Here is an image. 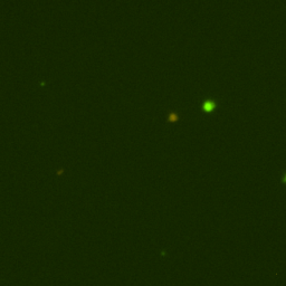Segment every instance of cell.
Instances as JSON below:
<instances>
[{
  "label": "cell",
  "instance_id": "1",
  "mask_svg": "<svg viewBox=\"0 0 286 286\" xmlns=\"http://www.w3.org/2000/svg\"><path fill=\"white\" fill-rule=\"evenodd\" d=\"M212 108H215V103L212 101H209L206 105V110H211Z\"/></svg>",
  "mask_w": 286,
  "mask_h": 286
},
{
  "label": "cell",
  "instance_id": "2",
  "mask_svg": "<svg viewBox=\"0 0 286 286\" xmlns=\"http://www.w3.org/2000/svg\"><path fill=\"white\" fill-rule=\"evenodd\" d=\"M177 116H178L177 114H175V113H172L171 115H170V119H171V120H177Z\"/></svg>",
  "mask_w": 286,
  "mask_h": 286
},
{
  "label": "cell",
  "instance_id": "3",
  "mask_svg": "<svg viewBox=\"0 0 286 286\" xmlns=\"http://www.w3.org/2000/svg\"><path fill=\"white\" fill-rule=\"evenodd\" d=\"M285 180H286V178H285Z\"/></svg>",
  "mask_w": 286,
  "mask_h": 286
}]
</instances>
